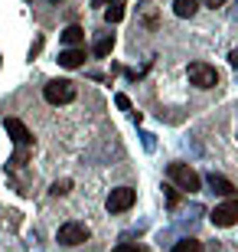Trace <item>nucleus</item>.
<instances>
[{"mask_svg": "<svg viewBox=\"0 0 238 252\" xmlns=\"http://www.w3.org/2000/svg\"><path fill=\"white\" fill-rule=\"evenodd\" d=\"M166 174H170V180H173L180 190H186V193H196V190L202 187V177L189 167V164H170Z\"/></svg>", "mask_w": 238, "mask_h": 252, "instance_id": "f257e3e1", "label": "nucleus"}, {"mask_svg": "<svg viewBox=\"0 0 238 252\" xmlns=\"http://www.w3.org/2000/svg\"><path fill=\"white\" fill-rule=\"evenodd\" d=\"M186 75H189V85H196V89H215L219 85V72L209 63H189Z\"/></svg>", "mask_w": 238, "mask_h": 252, "instance_id": "f03ea898", "label": "nucleus"}, {"mask_svg": "<svg viewBox=\"0 0 238 252\" xmlns=\"http://www.w3.org/2000/svg\"><path fill=\"white\" fill-rule=\"evenodd\" d=\"M43 95H46L49 105H69L75 98V82H69V79H53V82H46Z\"/></svg>", "mask_w": 238, "mask_h": 252, "instance_id": "7ed1b4c3", "label": "nucleus"}, {"mask_svg": "<svg viewBox=\"0 0 238 252\" xmlns=\"http://www.w3.org/2000/svg\"><path fill=\"white\" fill-rule=\"evenodd\" d=\"M55 239H59V246H82L88 243V226L85 223H62L59 226V233H55Z\"/></svg>", "mask_w": 238, "mask_h": 252, "instance_id": "20e7f679", "label": "nucleus"}, {"mask_svg": "<svg viewBox=\"0 0 238 252\" xmlns=\"http://www.w3.org/2000/svg\"><path fill=\"white\" fill-rule=\"evenodd\" d=\"M209 220H212V226H235L238 223V196H229L225 203H219L215 210L209 213Z\"/></svg>", "mask_w": 238, "mask_h": 252, "instance_id": "39448f33", "label": "nucleus"}, {"mask_svg": "<svg viewBox=\"0 0 238 252\" xmlns=\"http://www.w3.org/2000/svg\"><path fill=\"white\" fill-rule=\"evenodd\" d=\"M134 200H137V193L131 187H114L108 193V200H105V206H108V213H124V210L134 206Z\"/></svg>", "mask_w": 238, "mask_h": 252, "instance_id": "423d86ee", "label": "nucleus"}, {"mask_svg": "<svg viewBox=\"0 0 238 252\" xmlns=\"http://www.w3.org/2000/svg\"><path fill=\"white\" fill-rule=\"evenodd\" d=\"M3 128H7V134L13 141H17V148H29L33 144V134H29V128L20 118H3Z\"/></svg>", "mask_w": 238, "mask_h": 252, "instance_id": "0eeeda50", "label": "nucleus"}, {"mask_svg": "<svg viewBox=\"0 0 238 252\" xmlns=\"http://www.w3.org/2000/svg\"><path fill=\"white\" fill-rule=\"evenodd\" d=\"M206 184H209V190H215V193H222V196H235V190H238L229 177H222V174H215V170L206 174Z\"/></svg>", "mask_w": 238, "mask_h": 252, "instance_id": "6e6552de", "label": "nucleus"}, {"mask_svg": "<svg viewBox=\"0 0 238 252\" xmlns=\"http://www.w3.org/2000/svg\"><path fill=\"white\" fill-rule=\"evenodd\" d=\"M82 63H85V49H79V46H69L59 53V65H65V69H79Z\"/></svg>", "mask_w": 238, "mask_h": 252, "instance_id": "1a4fd4ad", "label": "nucleus"}, {"mask_svg": "<svg viewBox=\"0 0 238 252\" xmlns=\"http://www.w3.org/2000/svg\"><path fill=\"white\" fill-rule=\"evenodd\" d=\"M196 10H199V0H173V13L180 20H189Z\"/></svg>", "mask_w": 238, "mask_h": 252, "instance_id": "9d476101", "label": "nucleus"}, {"mask_svg": "<svg viewBox=\"0 0 238 252\" xmlns=\"http://www.w3.org/2000/svg\"><path fill=\"white\" fill-rule=\"evenodd\" d=\"M111 49H114V33H105V36H101V39H95L92 53H95V56H98V59H105V56H108V53H111Z\"/></svg>", "mask_w": 238, "mask_h": 252, "instance_id": "9b49d317", "label": "nucleus"}, {"mask_svg": "<svg viewBox=\"0 0 238 252\" xmlns=\"http://www.w3.org/2000/svg\"><path fill=\"white\" fill-rule=\"evenodd\" d=\"M62 43H65V46H82V43H85V30L82 27H65Z\"/></svg>", "mask_w": 238, "mask_h": 252, "instance_id": "f8f14e48", "label": "nucleus"}, {"mask_svg": "<svg viewBox=\"0 0 238 252\" xmlns=\"http://www.w3.org/2000/svg\"><path fill=\"white\" fill-rule=\"evenodd\" d=\"M170 252H202V243L199 239H180Z\"/></svg>", "mask_w": 238, "mask_h": 252, "instance_id": "ddd939ff", "label": "nucleus"}, {"mask_svg": "<svg viewBox=\"0 0 238 252\" xmlns=\"http://www.w3.org/2000/svg\"><path fill=\"white\" fill-rule=\"evenodd\" d=\"M105 20H108V23H121V20H124V7H121V3L105 7Z\"/></svg>", "mask_w": 238, "mask_h": 252, "instance_id": "4468645a", "label": "nucleus"}, {"mask_svg": "<svg viewBox=\"0 0 238 252\" xmlns=\"http://www.w3.org/2000/svg\"><path fill=\"white\" fill-rule=\"evenodd\" d=\"M163 190H166V206L176 210V206H180V193H176V187H163Z\"/></svg>", "mask_w": 238, "mask_h": 252, "instance_id": "2eb2a0df", "label": "nucleus"}, {"mask_svg": "<svg viewBox=\"0 0 238 252\" xmlns=\"http://www.w3.org/2000/svg\"><path fill=\"white\" fill-rule=\"evenodd\" d=\"M114 252H147L144 246H137V243H118L114 246Z\"/></svg>", "mask_w": 238, "mask_h": 252, "instance_id": "dca6fc26", "label": "nucleus"}, {"mask_svg": "<svg viewBox=\"0 0 238 252\" xmlns=\"http://www.w3.org/2000/svg\"><path fill=\"white\" fill-rule=\"evenodd\" d=\"M69 187H72V180H55V184H53V193L62 196V193H69Z\"/></svg>", "mask_w": 238, "mask_h": 252, "instance_id": "f3484780", "label": "nucleus"}, {"mask_svg": "<svg viewBox=\"0 0 238 252\" xmlns=\"http://www.w3.org/2000/svg\"><path fill=\"white\" fill-rule=\"evenodd\" d=\"M114 105H118L121 112H131V98H128V95H118V98H114Z\"/></svg>", "mask_w": 238, "mask_h": 252, "instance_id": "a211bd4d", "label": "nucleus"}, {"mask_svg": "<svg viewBox=\"0 0 238 252\" xmlns=\"http://www.w3.org/2000/svg\"><path fill=\"white\" fill-rule=\"evenodd\" d=\"M140 138H144V148L147 151H154V134H140Z\"/></svg>", "mask_w": 238, "mask_h": 252, "instance_id": "6ab92c4d", "label": "nucleus"}, {"mask_svg": "<svg viewBox=\"0 0 238 252\" xmlns=\"http://www.w3.org/2000/svg\"><path fill=\"white\" fill-rule=\"evenodd\" d=\"M108 3H121V0H92V7H108Z\"/></svg>", "mask_w": 238, "mask_h": 252, "instance_id": "aec40b11", "label": "nucleus"}, {"mask_svg": "<svg viewBox=\"0 0 238 252\" xmlns=\"http://www.w3.org/2000/svg\"><path fill=\"white\" fill-rule=\"evenodd\" d=\"M202 3H206V7H212V10H215V7H222L225 0H202Z\"/></svg>", "mask_w": 238, "mask_h": 252, "instance_id": "412c9836", "label": "nucleus"}, {"mask_svg": "<svg viewBox=\"0 0 238 252\" xmlns=\"http://www.w3.org/2000/svg\"><path fill=\"white\" fill-rule=\"evenodd\" d=\"M229 63H232V65L238 69V49H232V53H229Z\"/></svg>", "mask_w": 238, "mask_h": 252, "instance_id": "4be33fe9", "label": "nucleus"}, {"mask_svg": "<svg viewBox=\"0 0 238 252\" xmlns=\"http://www.w3.org/2000/svg\"><path fill=\"white\" fill-rule=\"evenodd\" d=\"M49 3H59V0H49Z\"/></svg>", "mask_w": 238, "mask_h": 252, "instance_id": "5701e85b", "label": "nucleus"}]
</instances>
